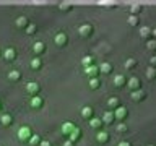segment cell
<instances>
[{"mask_svg":"<svg viewBox=\"0 0 156 146\" xmlns=\"http://www.w3.org/2000/svg\"><path fill=\"white\" fill-rule=\"evenodd\" d=\"M31 135H33V131H31V128H29L28 125L20 127L18 131H16V136H18V140L21 141V143H28V140L31 138Z\"/></svg>","mask_w":156,"mask_h":146,"instance_id":"6da1fadb","label":"cell"},{"mask_svg":"<svg viewBox=\"0 0 156 146\" xmlns=\"http://www.w3.org/2000/svg\"><path fill=\"white\" fill-rule=\"evenodd\" d=\"M112 112H114V119L119 120V122H124L127 117H129V109L124 107V106H119L115 110H112Z\"/></svg>","mask_w":156,"mask_h":146,"instance_id":"7a4b0ae2","label":"cell"},{"mask_svg":"<svg viewBox=\"0 0 156 146\" xmlns=\"http://www.w3.org/2000/svg\"><path fill=\"white\" fill-rule=\"evenodd\" d=\"M54 42H55V46L57 47H65L67 44H68V36H67V33H57L55 34V37H54Z\"/></svg>","mask_w":156,"mask_h":146,"instance_id":"3957f363","label":"cell"},{"mask_svg":"<svg viewBox=\"0 0 156 146\" xmlns=\"http://www.w3.org/2000/svg\"><path fill=\"white\" fill-rule=\"evenodd\" d=\"M78 34H80L81 37H90V36H93V24H90V23L81 24V26L78 28Z\"/></svg>","mask_w":156,"mask_h":146,"instance_id":"277c9868","label":"cell"},{"mask_svg":"<svg viewBox=\"0 0 156 146\" xmlns=\"http://www.w3.org/2000/svg\"><path fill=\"white\" fill-rule=\"evenodd\" d=\"M39 91H41V85H39V83L29 81L28 85H26V92H28L29 96H37Z\"/></svg>","mask_w":156,"mask_h":146,"instance_id":"5b68a950","label":"cell"},{"mask_svg":"<svg viewBox=\"0 0 156 146\" xmlns=\"http://www.w3.org/2000/svg\"><path fill=\"white\" fill-rule=\"evenodd\" d=\"M29 106L33 107V109H36V110H41L42 107H44V99L41 96H31V101H29Z\"/></svg>","mask_w":156,"mask_h":146,"instance_id":"8992f818","label":"cell"},{"mask_svg":"<svg viewBox=\"0 0 156 146\" xmlns=\"http://www.w3.org/2000/svg\"><path fill=\"white\" fill-rule=\"evenodd\" d=\"M125 86H129V89L130 91H136V89H141V83H140V80L136 76H132V78H129L127 80V85Z\"/></svg>","mask_w":156,"mask_h":146,"instance_id":"52a82bcc","label":"cell"},{"mask_svg":"<svg viewBox=\"0 0 156 146\" xmlns=\"http://www.w3.org/2000/svg\"><path fill=\"white\" fill-rule=\"evenodd\" d=\"M153 36H154V29L153 28H150V26H141V29H140V37L141 39H153Z\"/></svg>","mask_w":156,"mask_h":146,"instance_id":"ba28073f","label":"cell"},{"mask_svg":"<svg viewBox=\"0 0 156 146\" xmlns=\"http://www.w3.org/2000/svg\"><path fill=\"white\" fill-rule=\"evenodd\" d=\"M33 52H34V55H36V57H41L42 54L46 52V44L41 42V41L34 42L33 44Z\"/></svg>","mask_w":156,"mask_h":146,"instance_id":"9c48e42d","label":"cell"},{"mask_svg":"<svg viewBox=\"0 0 156 146\" xmlns=\"http://www.w3.org/2000/svg\"><path fill=\"white\" fill-rule=\"evenodd\" d=\"M112 83H114V86L119 88V89H120V88H125V85H127V76L122 75V73H120V75H115L114 80H112Z\"/></svg>","mask_w":156,"mask_h":146,"instance_id":"30bf717a","label":"cell"},{"mask_svg":"<svg viewBox=\"0 0 156 146\" xmlns=\"http://www.w3.org/2000/svg\"><path fill=\"white\" fill-rule=\"evenodd\" d=\"M85 75L88 78H98V75H99V68H98L96 65L85 67Z\"/></svg>","mask_w":156,"mask_h":146,"instance_id":"8fae6325","label":"cell"},{"mask_svg":"<svg viewBox=\"0 0 156 146\" xmlns=\"http://www.w3.org/2000/svg\"><path fill=\"white\" fill-rule=\"evenodd\" d=\"M75 128H76V125L73 123V122H63L60 130H62V133L65 135V136H68V135H70V133H72V131L75 130Z\"/></svg>","mask_w":156,"mask_h":146,"instance_id":"7c38bea8","label":"cell"},{"mask_svg":"<svg viewBox=\"0 0 156 146\" xmlns=\"http://www.w3.org/2000/svg\"><path fill=\"white\" fill-rule=\"evenodd\" d=\"M3 58H5L7 62H13L15 58H16V50H15L13 47L5 49V50H3Z\"/></svg>","mask_w":156,"mask_h":146,"instance_id":"4fadbf2b","label":"cell"},{"mask_svg":"<svg viewBox=\"0 0 156 146\" xmlns=\"http://www.w3.org/2000/svg\"><path fill=\"white\" fill-rule=\"evenodd\" d=\"M130 97H132V101H135V102H140V101H143L145 97H146V92H145L143 89H136V91H132Z\"/></svg>","mask_w":156,"mask_h":146,"instance_id":"5bb4252c","label":"cell"},{"mask_svg":"<svg viewBox=\"0 0 156 146\" xmlns=\"http://www.w3.org/2000/svg\"><path fill=\"white\" fill-rule=\"evenodd\" d=\"M81 117L85 120H90V119H93L94 117V110H93V107L91 106H85L81 109Z\"/></svg>","mask_w":156,"mask_h":146,"instance_id":"9a60e30c","label":"cell"},{"mask_svg":"<svg viewBox=\"0 0 156 146\" xmlns=\"http://www.w3.org/2000/svg\"><path fill=\"white\" fill-rule=\"evenodd\" d=\"M109 133H107V131H102V130H99L96 133V141L98 143H101V144H104V143H107V141H109Z\"/></svg>","mask_w":156,"mask_h":146,"instance_id":"2e32d148","label":"cell"},{"mask_svg":"<svg viewBox=\"0 0 156 146\" xmlns=\"http://www.w3.org/2000/svg\"><path fill=\"white\" fill-rule=\"evenodd\" d=\"M98 68H99V73H104V75H111L112 70H114L112 63H109V62H102L101 67H98Z\"/></svg>","mask_w":156,"mask_h":146,"instance_id":"e0dca14e","label":"cell"},{"mask_svg":"<svg viewBox=\"0 0 156 146\" xmlns=\"http://www.w3.org/2000/svg\"><path fill=\"white\" fill-rule=\"evenodd\" d=\"M102 123H106V125H112L114 123V112L112 110H107V112H104V115H102Z\"/></svg>","mask_w":156,"mask_h":146,"instance_id":"ac0fdd59","label":"cell"},{"mask_svg":"<svg viewBox=\"0 0 156 146\" xmlns=\"http://www.w3.org/2000/svg\"><path fill=\"white\" fill-rule=\"evenodd\" d=\"M15 24H16V28H20V29H26L29 26V19L26 16H18Z\"/></svg>","mask_w":156,"mask_h":146,"instance_id":"d6986e66","label":"cell"},{"mask_svg":"<svg viewBox=\"0 0 156 146\" xmlns=\"http://www.w3.org/2000/svg\"><path fill=\"white\" fill-rule=\"evenodd\" d=\"M0 123H2V127H10L13 123V117L12 114H2L0 115Z\"/></svg>","mask_w":156,"mask_h":146,"instance_id":"ffe728a7","label":"cell"},{"mask_svg":"<svg viewBox=\"0 0 156 146\" xmlns=\"http://www.w3.org/2000/svg\"><path fill=\"white\" fill-rule=\"evenodd\" d=\"M68 136H70V138H68V140H70L72 143H76V141L81 138V128H80V127H76V128L73 130V131H72V133L68 135Z\"/></svg>","mask_w":156,"mask_h":146,"instance_id":"44dd1931","label":"cell"},{"mask_svg":"<svg viewBox=\"0 0 156 146\" xmlns=\"http://www.w3.org/2000/svg\"><path fill=\"white\" fill-rule=\"evenodd\" d=\"M8 80L12 81V83H16L21 80V71H18V70H12V71H8Z\"/></svg>","mask_w":156,"mask_h":146,"instance_id":"7402d4cb","label":"cell"},{"mask_svg":"<svg viewBox=\"0 0 156 146\" xmlns=\"http://www.w3.org/2000/svg\"><path fill=\"white\" fill-rule=\"evenodd\" d=\"M119 106H120L119 97H109V99H107V107H109L111 110H115Z\"/></svg>","mask_w":156,"mask_h":146,"instance_id":"603a6c76","label":"cell"},{"mask_svg":"<svg viewBox=\"0 0 156 146\" xmlns=\"http://www.w3.org/2000/svg\"><path fill=\"white\" fill-rule=\"evenodd\" d=\"M90 127L94 130H101L102 128V120L98 119V117H93V119H90Z\"/></svg>","mask_w":156,"mask_h":146,"instance_id":"cb8c5ba5","label":"cell"},{"mask_svg":"<svg viewBox=\"0 0 156 146\" xmlns=\"http://www.w3.org/2000/svg\"><path fill=\"white\" fill-rule=\"evenodd\" d=\"M136 65H138V62H136L135 60V58H127V60L124 62V67H125V70H133V68L136 67Z\"/></svg>","mask_w":156,"mask_h":146,"instance_id":"d4e9b609","label":"cell"},{"mask_svg":"<svg viewBox=\"0 0 156 146\" xmlns=\"http://www.w3.org/2000/svg\"><path fill=\"white\" fill-rule=\"evenodd\" d=\"M31 68L33 70H41V67H42V58H39V57H34L33 60H31Z\"/></svg>","mask_w":156,"mask_h":146,"instance_id":"484cf974","label":"cell"},{"mask_svg":"<svg viewBox=\"0 0 156 146\" xmlns=\"http://www.w3.org/2000/svg\"><path fill=\"white\" fill-rule=\"evenodd\" d=\"M41 141H42V138H41V136H39V135H31V138H29L28 140V143L29 144H31V146H39V143H41Z\"/></svg>","mask_w":156,"mask_h":146,"instance_id":"4316f807","label":"cell"},{"mask_svg":"<svg viewBox=\"0 0 156 146\" xmlns=\"http://www.w3.org/2000/svg\"><path fill=\"white\" fill-rule=\"evenodd\" d=\"M93 62H94V58H93V55H85V57L81 58V65H83V67H90V65H94V63H93Z\"/></svg>","mask_w":156,"mask_h":146,"instance_id":"83f0119b","label":"cell"},{"mask_svg":"<svg viewBox=\"0 0 156 146\" xmlns=\"http://www.w3.org/2000/svg\"><path fill=\"white\" fill-rule=\"evenodd\" d=\"M141 8H143L141 5H138V3H133V5L130 7V15H135V16H138V15L141 13Z\"/></svg>","mask_w":156,"mask_h":146,"instance_id":"f1b7e54d","label":"cell"},{"mask_svg":"<svg viewBox=\"0 0 156 146\" xmlns=\"http://www.w3.org/2000/svg\"><path fill=\"white\" fill-rule=\"evenodd\" d=\"M127 23L130 24V26H138L140 24V19H138V16H135V15H129V19H127Z\"/></svg>","mask_w":156,"mask_h":146,"instance_id":"f546056e","label":"cell"},{"mask_svg":"<svg viewBox=\"0 0 156 146\" xmlns=\"http://www.w3.org/2000/svg\"><path fill=\"white\" fill-rule=\"evenodd\" d=\"M99 86H101L99 78H90V88H91V89H98Z\"/></svg>","mask_w":156,"mask_h":146,"instance_id":"4dcf8cb0","label":"cell"},{"mask_svg":"<svg viewBox=\"0 0 156 146\" xmlns=\"http://www.w3.org/2000/svg\"><path fill=\"white\" fill-rule=\"evenodd\" d=\"M115 130L119 131V133H125V131H129V125L124 123V122H120V123H117Z\"/></svg>","mask_w":156,"mask_h":146,"instance_id":"1f68e13d","label":"cell"},{"mask_svg":"<svg viewBox=\"0 0 156 146\" xmlns=\"http://www.w3.org/2000/svg\"><path fill=\"white\" fill-rule=\"evenodd\" d=\"M154 76H156L154 67H148L146 68V78H148V80H154Z\"/></svg>","mask_w":156,"mask_h":146,"instance_id":"d6a6232c","label":"cell"},{"mask_svg":"<svg viewBox=\"0 0 156 146\" xmlns=\"http://www.w3.org/2000/svg\"><path fill=\"white\" fill-rule=\"evenodd\" d=\"M36 31H37V26H36V24H33V23H29V26L24 29V33L29 34V36H33V34L36 33Z\"/></svg>","mask_w":156,"mask_h":146,"instance_id":"836d02e7","label":"cell"},{"mask_svg":"<svg viewBox=\"0 0 156 146\" xmlns=\"http://www.w3.org/2000/svg\"><path fill=\"white\" fill-rule=\"evenodd\" d=\"M72 8H73V5L68 3V2H63V3L58 5V10H62V12H70Z\"/></svg>","mask_w":156,"mask_h":146,"instance_id":"e575fe53","label":"cell"},{"mask_svg":"<svg viewBox=\"0 0 156 146\" xmlns=\"http://www.w3.org/2000/svg\"><path fill=\"white\" fill-rule=\"evenodd\" d=\"M99 5H101V7H104V8H114V7H117L115 2H106V0H104V2H99Z\"/></svg>","mask_w":156,"mask_h":146,"instance_id":"d590c367","label":"cell"},{"mask_svg":"<svg viewBox=\"0 0 156 146\" xmlns=\"http://www.w3.org/2000/svg\"><path fill=\"white\" fill-rule=\"evenodd\" d=\"M146 47H148L150 50H154V49H156V41H154V39H150V41L146 42Z\"/></svg>","mask_w":156,"mask_h":146,"instance_id":"8d00e7d4","label":"cell"},{"mask_svg":"<svg viewBox=\"0 0 156 146\" xmlns=\"http://www.w3.org/2000/svg\"><path fill=\"white\" fill-rule=\"evenodd\" d=\"M39 146H52V144H51V141H47V140H42L41 143H39Z\"/></svg>","mask_w":156,"mask_h":146,"instance_id":"74e56055","label":"cell"},{"mask_svg":"<svg viewBox=\"0 0 156 146\" xmlns=\"http://www.w3.org/2000/svg\"><path fill=\"white\" fill-rule=\"evenodd\" d=\"M156 65V57H150V67H154Z\"/></svg>","mask_w":156,"mask_h":146,"instance_id":"f35d334b","label":"cell"},{"mask_svg":"<svg viewBox=\"0 0 156 146\" xmlns=\"http://www.w3.org/2000/svg\"><path fill=\"white\" fill-rule=\"evenodd\" d=\"M117 146H132V144L129 143V141H120V143L117 144Z\"/></svg>","mask_w":156,"mask_h":146,"instance_id":"ab89813d","label":"cell"},{"mask_svg":"<svg viewBox=\"0 0 156 146\" xmlns=\"http://www.w3.org/2000/svg\"><path fill=\"white\" fill-rule=\"evenodd\" d=\"M63 146H75V143H72V141H70V140H67V141H65V143H63Z\"/></svg>","mask_w":156,"mask_h":146,"instance_id":"60d3db41","label":"cell"},{"mask_svg":"<svg viewBox=\"0 0 156 146\" xmlns=\"http://www.w3.org/2000/svg\"><path fill=\"white\" fill-rule=\"evenodd\" d=\"M146 146H154V144H146Z\"/></svg>","mask_w":156,"mask_h":146,"instance_id":"b9f144b4","label":"cell"},{"mask_svg":"<svg viewBox=\"0 0 156 146\" xmlns=\"http://www.w3.org/2000/svg\"><path fill=\"white\" fill-rule=\"evenodd\" d=\"M0 109H2V102H0Z\"/></svg>","mask_w":156,"mask_h":146,"instance_id":"7bdbcfd3","label":"cell"}]
</instances>
